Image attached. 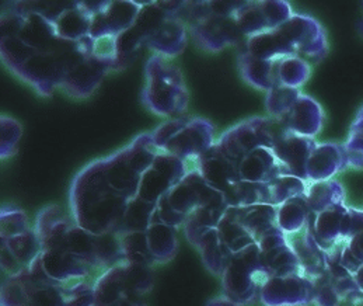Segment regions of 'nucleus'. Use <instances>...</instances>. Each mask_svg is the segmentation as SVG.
I'll return each mask as SVG.
<instances>
[{
	"instance_id": "1",
	"label": "nucleus",
	"mask_w": 363,
	"mask_h": 306,
	"mask_svg": "<svg viewBox=\"0 0 363 306\" xmlns=\"http://www.w3.org/2000/svg\"><path fill=\"white\" fill-rule=\"evenodd\" d=\"M348 166L345 146L324 143L315 146L306 166V177L317 182H325L340 170Z\"/></svg>"
},
{
	"instance_id": "2",
	"label": "nucleus",
	"mask_w": 363,
	"mask_h": 306,
	"mask_svg": "<svg viewBox=\"0 0 363 306\" xmlns=\"http://www.w3.org/2000/svg\"><path fill=\"white\" fill-rule=\"evenodd\" d=\"M306 197L310 214L315 215L334 205L342 204L345 200V191L341 184L335 182H318L308 187Z\"/></svg>"
},
{
	"instance_id": "3",
	"label": "nucleus",
	"mask_w": 363,
	"mask_h": 306,
	"mask_svg": "<svg viewBox=\"0 0 363 306\" xmlns=\"http://www.w3.org/2000/svg\"><path fill=\"white\" fill-rule=\"evenodd\" d=\"M348 158V166L362 169L363 168V107L357 116V120L351 128L350 139L345 145Z\"/></svg>"
},
{
	"instance_id": "4",
	"label": "nucleus",
	"mask_w": 363,
	"mask_h": 306,
	"mask_svg": "<svg viewBox=\"0 0 363 306\" xmlns=\"http://www.w3.org/2000/svg\"><path fill=\"white\" fill-rule=\"evenodd\" d=\"M355 280H357L359 288L363 291V266L359 268V271L355 274Z\"/></svg>"
}]
</instances>
